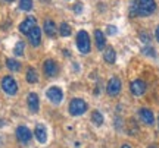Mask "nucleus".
<instances>
[{
  "label": "nucleus",
  "mask_w": 159,
  "mask_h": 148,
  "mask_svg": "<svg viewBox=\"0 0 159 148\" xmlns=\"http://www.w3.org/2000/svg\"><path fill=\"white\" fill-rule=\"evenodd\" d=\"M156 9L155 0H137L131 5V15H139V16H149L152 15Z\"/></svg>",
  "instance_id": "1"
},
{
  "label": "nucleus",
  "mask_w": 159,
  "mask_h": 148,
  "mask_svg": "<svg viewBox=\"0 0 159 148\" xmlns=\"http://www.w3.org/2000/svg\"><path fill=\"white\" fill-rule=\"evenodd\" d=\"M77 47L83 54H89L90 53V37L85 31H80L77 35Z\"/></svg>",
  "instance_id": "2"
},
{
  "label": "nucleus",
  "mask_w": 159,
  "mask_h": 148,
  "mask_svg": "<svg viewBox=\"0 0 159 148\" xmlns=\"http://www.w3.org/2000/svg\"><path fill=\"white\" fill-rule=\"evenodd\" d=\"M87 112V104L84 100L81 98H74L72 101L69 103V113L72 116H81Z\"/></svg>",
  "instance_id": "3"
},
{
  "label": "nucleus",
  "mask_w": 159,
  "mask_h": 148,
  "mask_svg": "<svg viewBox=\"0 0 159 148\" xmlns=\"http://www.w3.org/2000/svg\"><path fill=\"white\" fill-rule=\"evenodd\" d=\"M2 88H3V91L6 94H9V95H15L18 92V84L15 82V79L12 78V76H5L3 79H2Z\"/></svg>",
  "instance_id": "4"
},
{
  "label": "nucleus",
  "mask_w": 159,
  "mask_h": 148,
  "mask_svg": "<svg viewBox=\"0 0 159 148\" xmlns=\"http://www.w3.org/2000/svg\"><path fill=\"white\" fill-rule=\"evenodd\" d=\"M106 92H108L111 97H115V95H118L119 92H121V81L119 78H111L108 82V85H106Z\"/></svg>",
  "instance_id": "5"
},
{
  "label": "nucleus",
  "mask_w": 159,
  "mask_h": 148,
  "mask_svg": "<svg viewBox=\"0 0 159 148\" xmlns=\"http://www.w3.org/2000/svg\"><path fill=\"white\" fill-rule=\"evenodd\" d=\"M47 98H49L52 103L59 104V103L62 101V98H63L62 90H61L59 87H50V88L47 90Z\"/></svg>",
  "instance_id": "6"
},
{
  "label": "nucleus",
  "mask_w": 159,
  "mask_h": 148,
  "mask_svg": "<svg viewBox=\"0 0 159 148\" xmlns=\"http://www.w3.org/2000/svg\"><path fill=\"white\" fill-rule=\"evenodd\" d=\"M130 90L131 92L134 94V95H137V97H140V95H143L144 92H146V82L142 79H136L131 82L130 85Z\"/></svg>",
  "instance_id": "7"
},
{
  "label": "nucleus",
  "mask_w": 159,
  "mask_h": 148,
  "mask_svg": "<svg viewBox=\"0 0 159 148\" xmlns=\"http://www.w3.org/2000/svg\"><path fill=\"white\" fill-rule=\"evenodd\" d=\"M43 68H44L46 76H49V78L56 76V75H57V70H59V68H57V63L55 62V60H52V59L46 60L44 65H43Z\"/></svg>",
  "instance_id": "8"
},
{
  "label": "nucleus",
  "mask_w": 159,
  "mask_h": 148,
  "mask_svg": "<svg viewBox=\"0 0 159 148\" xmlns=\"http://www.w3.org/2000/svg\"><path fill=\"white\" fill-rule=\"evenodd\" d=\"M28 40L31 43V46H34V47L40 46V43H41V29L39 27H34L28 32Z\"/></svg>",
  "instance_id": "9"
},
{
  "label": "nucleus",
  "mask_w": 159,
  "mask_h": 148,
  "mask_svg": "<svg viewBox=\"0 0 159 148\" xmlns=\"http://www.w3.org/2000/svg\"><path fill=\"white\" fill-rule=\"evenodd\" d=\"M139 114H140V119L143 120L144 125L152 126L155 123V116H153V112H152V110H149V108H142V110L139 112Z\"/></svg>",
  "instance_id": "10"
},
{
  "label": "nucleus",
  "mask_w": 159,
  "mask_h": 148,
  "mask_svg": "<svg viewBox=\"0 0 159 148\" xmlns=\"http://www.w3.org/2000/svg\"><path fill=\"white\" fill-rule=\"evenodd\" d=\"M16 137L21 142L27 144L30 139H31V131H30L27 126H19L16 129Z\"/></svg>",
  "instance_id": "11"
},
{
  "label": "nucleus",
  "mask_w": 159,
  "mask_h": 148,
  "mask_svg": "<svg viewBox=\"0 0 159 148\" xmlns=\"http://www.w3.org/2000/svg\"><path fill=\"white\" fill-rule=\"evenodd\" d=\"M34 27H35V18L34 16H28V18H25V21L19 25V31H21L22 34H28Z\"/></svg>",
  "instance_id": "12"
},
{
  "label": "nucleus",
  "mask_w": 159,
  "mask_h": 148,
  "mask_svg": "<svg viewBox=\"0 0 159 148\" xmlns=\"http://www.w3.org/2000/svg\"><path fill=\"white\" fill-rule=\"evenodd\" d=\"M27 101H28V107L30 110L33 112V113H37L40 108V101H39V95L34 94V92H31L28 94V98H27Z\"/></svg>",
  "instance_id": "13"
},
{
  "label": "nucleus",
  "mask_w": 159,
  "mask_h": 148,
  "mask_svg": "<svg viewBox=\"0 0 159 148\" xmlns=\"http://www.w3.org/2000/svg\"><path fill=\"white\" fill-rule=\"evenodd\" d=\"M35 138H37V141L40 144H46L47 141V131H46L44 125H37L35 126V132H34Z\"/></svg>",
  "instance_id": "14"
},
{
  "label": "nucleus",
  "mask_w": 159,
  "mask_h": 148,
  "mask_svg": "<svg viewBox=\"0 0 159 148\" xmlns=\"http://www.w3.org/2000/svg\"><path fill=\"white\" fill-rule=\"evenodd\" d=\"M94 38H96L97 49H99V50H102V49H105V46H106V38H105V35H103L102 31H99V29H96V31H94Z\"/></svg>",
  "instance_id": "15"
},
{
  "label": "nucleus",
  "mask_w": 159,
  "mask_h": 148,
  "mask_svg": "<svg viewBox=\"0 0 159 148\" xmlns=\"http://www.w3.org/2000/svg\"><path fill=\"white\" fill-rule=\"evenodd\" d=\"M44 31L49 37H53V35L56 34V25H55V22L50 21V19H47L44 22Z\"/></svg>",
  "instance_id": "16"
},
{
  "label": "nucleus",
  "mask_w": 159,
  "mask_h": 148,
  "mask_svg": "<svg viewBox=\"0 0 159 148\" xmlns=\"http://www.w3.org/2000/svg\"><path fill=\"white\" fill-rule=\"evenodd\" d=\"M103 57H105V60L108 63H115V60H116V53H115V50L112 47H109V49H106Z\"/></svg>",
  "instance_id": "17"
},
{
  "label": "nucleus",
  "mask_w": 159,
  "mask_h": 148,
  "mask_svg": "<svg viewBox=\"0 0 159 148\" xmlns=\"http://www.w3.org/2000/svg\"><path fill=\"white\" fill-rule=\"evenodd\" d=\"M27 81H28L30 84H35V82L39 81V75L35 72V69L30 68L28 70H27Z\"/></svg>",
  "instance_id": "18"
},
{
  "label": "nucleus",
  "mask_w": 159,
  "mask_h": 148,
  "mask_svg": "<svg viewBox=\"0 0 159 148\" xmlns=\"http://www.w3.org/2000/svg\"><path fill=\"white\" fill-rule=\"evenodd\" d=\"M6 66L11 69V70H13V72H18L21 69V63L18 62V60H15V59H7L6 60Z\"/></svg>",
  "instance_id": "19"
},
{
  "label": "nucleus",
  "mask_w": 159,
  "mask_h": 148,
  "mask_svg": "<svg viewBox=\"0 0 159 148\" xmlns=\"http://www.w3.org/2000/svg\"><path fill=\"white\" fill-rule=\"evenodd\" d=\"M91 120H93V123L97 126H102L103 125V116L100 112H97V110H94L93 113H91Z\"/></svg>",
  "instance_id": "20"
},
{
  "label": "nucleus",
  "mask_w": 159,
  "mask_h": 148,
  "mask_svg": "<svg viewBox=\"0 0 159 148\" xmlns=\"http://www.w3.org/2000/svg\"><path fill=\"white\" fill-rule=\"evenodd\" d=\"M24 49H25V44H24V41H18L15 49H13V54L15 56H22L24 54Z\"/></svg>",
  "instance_id": "21"
},
{
  "label": "nucleus",
  "mask_w": 159,
  "mask_h": 148,
  "mask_svg": "<svg viewBox=\"0 0 159 148\" xmlns=\"http://www.w3.org/2000/svg\"><path fill=\"white\" fill-rule=\"evenodd\" d=\"M59 32H61V35L62 37H68V35H71V27H69L68 23H61V28H59Z\"/></svg>",
  "instance_id": "22"
},
{
  "label": "nucleus",
  "mask_w": 159,
  "mask_h": 148,
  "mask_svg": "<svg viewBox=\"0 0 159 148\" xmlns=\"http://www.w3.org/2000/svg\"><path fill=\"white\" fill-rule=\"evenodd\" d=\"M19 7L22 11H31L33 9V0H21L19 2Z\"/></svg>",
  "instance_id": "23"
},
{
  "label": "nucleus",
  "mask_w": 159,
  "mask_h": 148,
  "mask_svg": "<svg viewBox=\"0 0 159 148\" xmlns=\"http://www.w3.org/2000/svg\"><path fill=\"white\" fill-rule=\"evenodd\" d=\"M143 54H146V56H150V57H155L156 56V51H155V49H152V47H144L143 49Z\"/></svg>",
  "instance_id": "24"
},
{
  "label": "nucleus",
  "mask_w": 159,
  "mask_h": 148,
  "mask_svg": "<svg viewBox=\"0 0 159 148\" xmlns=\"http://www.w3.org/2000/svg\"><path fill=\"white\" fill-rule=\"evenodd\" d=\"M140 38H142V41L143 43H146V44L150 43V35H148L146 32H142V34H140Z\"/></svg>",
  "instance_id": "25"
},
{
  "label": "nucleus",
  "mask_w": 159,
  "mask_h": 148,
  "mask_svg": "<svg viewBox=\"0 0 159 148\" xmlns=\"http://www.w3.org/2000/svg\"><path fill=\"white\" fill-rule=\"evenodd\" d=\"M108 34L109 35H115V34H116V28H115V27H112V25H109V27H108Z\"/></svg>",
  "instance_id": "26"
},
{
  "label": "nucleus",
  "mask_w": 159,
  "mask_h": 148,
  "mask_svg": "<svg viewBox=\"0 0 159 148\" xmlns=\"http://www.w3.org/2000/svg\"><path fill=\"white\" fill-rule=\"evenodd\" d=\"M74 11H75V13H81V11H83V5H81V3H77V5L74 6Z\"/></svg>",
  "instance_id": "27"
},
{
  "label": "nucleus",
  "mask_w": 159,
  "mask_h": 148,
  "mask_svg": "<svg viewBox=\"0 0 159 148\" xmlns=\"http://www.w3.org/2000/svg\"><path fill=\"white\" fill-rule=\"evenodd\" d=\"M155 35H156V40H158V43H159V27L156 28V32H155Z\"/></svg>",
  "instance_id": "28"
},
{
  "label": "nucleus",
  "mask_w": 159,
  "mask_h": 148,
  "mask_svg": "<svg viewBox=\"0 0 159 148\" xmlns=\"http://www.w3.org/2000/svg\"><path fill=\"white\" fill-rule=\"evenodd\" d=\"M121 148H131V147H130V145H127V144H124V145H122Z\"/></svg>",
  "instance_id": "29"
},
{
  "label": "nucleus",
  "mask_w": 159,
  "mask_h": 148,
  "mask_svg": "<svg viewBox=\"0 0 159 148\" xmlns=\"http://www.w3.org/2000/svg\"><path fill=\"white\" fill-rule=\"evenodd\" d=\"M6 2H13V0H6Z\"/></svg>",
  "instance_id": "30"
},
{
  "label": "nucleus",
  "mask_w": 159,
  "mask_h": 148,
  "mask_svg": "<svg viewBox=\"0 0 159 148\" xmlns=\"http://www.w3.org/2000/svg\"><path fill=\"white\" fill-rule=\"evenodd\" d=\"M158 129H159V122H158Z\"/></svg>",
  "instance_id": "31"
}]
</instances>
